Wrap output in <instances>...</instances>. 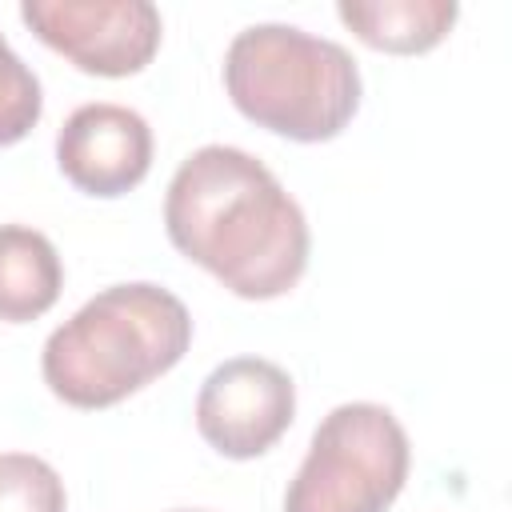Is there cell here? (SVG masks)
Wrapping results in <instances>:
<instances>
[{
	"label": "cell",
	"mask_w": 512,
	"mask_h": 512,
	"mask_svg": "<svg viewBox=\"0 0 512 512\" xmlns=\"http://www.w3.org/2000/svg\"><path fill=\"white\" fill-rule=\"evenodd\" d=\"M20 20L88 76H132L160 48L152 0H24Z\"/></svg>",
	"instance_id": "cell-5"
},
{
	"label": "cell",
	"mask_w": 512,
	"mask_h": 512,
	"mask_svg": "<svg viewBox=\"0 0 512 512\" xmlns=\"http://www.w3.org/2000/svg\"><path fill=\"white\" fill-rule=\"evenodd\" d=\"M56 164L88 196H124L152 168V128L136 108L112 100L80 104L56 132Z\"/></svg>",
	"instance_id": "cell-7"
},
{
	"label": "cell",
	"mask_w": 512,
	"mask_h": 512,
	"mask_svg": "<svg viewBox=\"0 0 512 512\" xmlns=\"http://www.w3.org/2000/svg\"><path fill=\"white\" fill-rule=\"evenodd\" d=\"M412 468L404 424L372 400L336 404L312 432L284 512H384Z\"/></svg>",
	"instance_id": "cell-4"
},
{
	"label": "cell",
	"mask_w": 512,
	"mask_h": 512,
	"mask_svg": "<svg viewBox=\"0 0 512 512\" xmlns=\"http://www.w3.org/2000/svg\"><path fill=\"white\" fill-rule=\"evenodd\" d=\"M0 512H68L60 472L32 452H0Z\"/></svg>",
	"instance_id": "cell-10"
},
{
	"label": "cell",
	"mask_w": 512,
	"mask_h": 512,
	"mask_svg": "<svg viewBox=\"0 0 512 512\" xmlns=\"http://www.w3.org/2000/svg\"><path fill=\"white\" fill-rule=\"evenodd\" d=\"M336 16L376 52H396V56H416L436 48L456 16V0H340Z\"/></svg>",
	"instance_id": "cell-9"
},
{
	"label": "cell",
	"mask_w": 512,
	"mask_h": 512,
	"mask_svg": "<svg viewBox=\"0 0 512 512\" xmlns=\"http://www.w3.org/2000/svg\"><path fill=\"white\" fill-rule=\"evenodd\" d=\"M64 288L56 244L28 224H0V320L28 324L44 316Z\"/></svg>",
	"instance_id": "cell-8"
},
{
	"label": "cell",
	"mask_w": 512,
	"mask_h": 512,
	"mask_svg": "<svg viewBox=\"0 0 512 512\" xmlns=\"http://www.w3.org/2000/svg\"><path fill=\"white\" fill-rule=\"evenodd\" d=\"M40 112H44V92L36 72L0 36V148L20 144L40 124Z\"/></svg>",
	"instance_id": "cell-11"
},
{
	"label": "cell",
	"mask_w": 512,
	"mask_h": 512,
	"mask_svg": "<svg viewBox=\"0 0 512 512\" xmlns=\"http://www.w3.org/2000/svg\"><path fill=\"white\" fill-rule=\"evenodd\" d=\"M192 344L184 300L152 280H128L80 304L40 352L44 384L72 408H112L176 368Z\"/></svg>",
	"instance_id": "cell-2"
},
{
	"label": "cell",
	"mask_w": 512,
	"mask_h": 512,
	"mask_svg": "<svg viewBox=\"0 0 512 512\" xmlns=\"http://www.w3.org/2000/svg\"><path fill=\"white\" fill-rule=\"evenodd\" d=\"M296 416L292 376L264 356L216 364L196 392V432L228 460L264 456Z\"/></svg>",
	"instance_id": "cell-6"
},
{
	"label": "cell",
	"mask_w": 512,
	"mask_h": 512,
	"mask_svg": "<svg viewBox=\"0 0 512 512\" xmlns=\"http://www.w3.org/2000/svg\"><path fill=\"white\" fill-rule=\"evenodd\" d=\"M224 92L256 128L296 144H320L340 136L356 116L360 68L344 44L264 20L232 36L224 52Z\"/></svg>",
	"instance_id": "cell-3"
},
{
	"label": "cell",
	"mask_w": 512,
	"mask_h": 512,
	"mask_svg": "<svg viewBox=\"0 0 512 512\" xmlns=\"http://www.w3.org/2000/svg\"><path fill=\"white\" fill-rule=\"evenodd\" d=\"M168 512H208V508H168Z\"/></svg>",
	"instance_id": "cell-12"
},
{
	"label": "cell",
	"mask_w": 512,
	"mask_h": 512,
	"mask_svg": "<svg viewBox=\"0 0 512 512\" xmlns=\"http://www.w3.org/2000/svg\"><path fill=\"white\" fill-rule=\"evenodd\" d=\"M164 232L180 256L240 300H276L308 268V220L276 172L244 148L204 144L164 192Z\"/></svg>",
	"instance_id": "cell-1"
}]
</instances>
